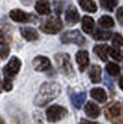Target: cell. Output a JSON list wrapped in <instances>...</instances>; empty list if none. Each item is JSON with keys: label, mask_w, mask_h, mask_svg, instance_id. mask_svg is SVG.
Instances as JSON below:
<instances>
[{"label": "cell", "mask_w": 123, "mask_h": 124, "mask_svg": "<svg viewBox=\"0 0 123 124\" xmlns=\"http://www.w3.org/2000/svg\"><path fill=\"white\" fill-rule=\"evenodd\" d=\"M61 92V87L56 83H46L41 86L34 99V104L38 107H45L56 98Z\"/></svg>", "instance_id": "obj_1"}, {"label": "cell", "mask_w": 123, "mask_h": 124, "mask_svg": "<svg viewBox=\"0 0 123 124\" xmlns=\"http://www.w3.org/2000/svg\"><path fill=\"white\" fill-rule=\"evenodd\" d=\"M107 119L111 120L113 124H123V110L121 105L113 102L108 105L105 110Z\"/></svg>", "instance_id": "obj_2"}, {"label": "cell", "mask_w": 123, "mask_h": 124, "mask_svg": "<svg viewBox=\"0 0 123 124\" xmlns=\"http://www.w3.org/2000/svg\"><path fill=\"white\" fill-rule=\"evenodd\" d=\"M63 24L59 18L57 17H51L47 19L42 23L40 29L42 31L47 34H55L59 31H61Z\"/></svg>", "instance_id": "obj_3"}, {"label": "cell", "mask_w": 123, "mask_h": 124, "mask_svg": "<svg viewBox=\"0 0 123 124\" xmlns=\"http://www.w3.org/2000/svg\"><path fill=\"white\" fill-rule=\"evenodd\" d=\"M68 114L67 109L58 105H53L46 109V119L50 122H56Z\"/></svg>", "instance_id": "obj_4"}, {"label": "cell", "mask_w": 123, "mask_h": 124, "mask_svg": "<svg viewBox=\"0 0 123 124\" xmlns=\"http://www.w3.org/2000/svg\"><path fill=\"white\" fill-rule=\"evenodd\" d=\"M63 44H75L78 46H82L85 43V39L78 30L68 31L64 32L60 37Z\"/></svg>", "instance_id": "obj_5"}, {"label": "cell", "mask_w": 123, "mask_h": 124, "mask_svg": "<svg viewBox=\"0 0 123 124\" xmlns=\"http://www.w3.org/2000/svg\"><path fill=\"white\" fill-rule=\"evenodd\" d=\"M21 66V60L16 57H12L9 62L7 64L3 70L4 71V75H5V79L10 80L13 77H15L20 71V69Z\"/></svg>", "instance_id": "obj_6"}, {"label": "cell", "mask_w": 123, "mask_h": 124, "mask_svg": "<svg viewBox=\"0 0 123 124\" xmlns=\"http://www.w3.org/2000/svg\"><path fill=\"white\" fill-rule=\"evenodd\" d=\"M56 63L57 64L58 68L67 75L73 74V69L69 61V56L68 54H57L55 57Z\"/></svg>", "instance_id": "obj_7"}, {"label": "cell", "mask_w": 123, "mask_h": 124, "mask_svg": "<svg viewBox=\"0 0 123 124\" xmlns=\"http://www.w3.org/2000/svg\"><path fill=\"white\" fill-rule=\"evenodd\" d=\"M11 20L16 22H30L35 20V16L30 13H26L21 9H13L9 13Z\"/></svg>", "instance_id": "obj_8"}, {"label": "cell", "mask_w": 123, "mask_h": 124, "mask_svg": "<svg viewBox=\"0 0 123 124\" xmlns=\"http://www.w3.org/2000/svg\"><path fill=\"white\" fill-rule=\"evenodd\" d=\"M32 65L37 71H45L50 68V60L46 57L38 56L33 59Z\"/></svg>", "instance_id": "obj_9"}, {"label": "cell", "mask_w": 123, "mask_h": 124, "mask_svg": "<svg viewBox=\"0 0 123 124\" xmlns=\"http://www.w3.org/2000/svg\"><path fill=\"white\" fill-rule=\"evenodd\" d=\"M65 19H66V21L70 25H74L79 21L80 14L74 6H70L68 8L66 13H65Z\"/></svg>", "instance_id": "obj_10"}, {"label": "cell", "mask_w": 123, "mask_h": 124, "mask_svg": "<svg viewBox=\"0 0 123 124\" xmlns=\"http://www.w3.org/2000/svg\"><path fill=\"white\" fill-rule=\"evenodd\" d=\"M76 61L79 65V69L81 71H84V70L89 65V55L85 50H81L76 55Z\"/></svg>", "instance_id": "obj_11"}, {"label": "cell", "mask_w": 123, "mask_h": 124, "mask_svg": "<svg viewBox=\"0 0 123 124\" xmlns=\"http://www.w3.org/2000/svg\"><path fill=\"white\" fill-rule=\"evenodd\" d=\"M21 35L25 38L27 41H35L39 38L38 32L31 27H21L20 29Z\"/></svg>", "instance_id": "obj_12"}, {"label": "cell", "mask_w": 123, "mask_h": 124, "mask_svg": "<svg viewBox=\"0 0 123 124\" xmlns=\"http://www.w3.org/2000/svg\"><path fill=\"white\" fill-rule=\"evenodd\" d=\"M85 113L88 117L92 119H96L99 117L101 111L96 104H94L93 102H88L85 106Z\"/></svg>", "instance_id": "obj_13"}, {"label": "cell", "mask_w": 123, "mask_h": 124, "mask_svg": "<svg viewBox=\"0 0 123 124\" xmlns=\"http://www.w3.org/2000/svg\"><path fill=\"white\" fill-rule=\"evenodd\" d=\"M36 11L41 15H48L50 13V3L47 0H38L35 3Z\"/></svg>", "instance_id": "obj_14"}, {"label": "cell", "mask_w": 123, "mask_h": 124, "mask_svg": "<svg viewBox=\"0 0 123 124\" xmlns=\"http://www.w3.org/2000/svg\"><path fill=\"white\" fill-rule=\"evenodd\" d=\"M91 96L94 100H96L100 103H104L107 101L108 95L107 93L105 92V90L102 88H93L91 90Z\"/></svg>", "instance_id": "obj_15"}, {"label": "cell", "mask_w": 123, "mask_h": 124, "mask_svg": "<svg viewBox=\"0 0 123 124\" xmlns=\"http://www.w3.org/2000/svg\"><path fill=\"white\" fill-rule=\"evenodd\" d=\"M101 74H102V70L98 65H93L91 67L89 70V76L93 83H98L101 81Z\"/></svg>", "instance_id": "obj_16"}, {"label": "cell", "mask_w": 123, "mask_h": 124, "mask_svg": "<svg viewBox=\"0 0 123 124\" xmlns=\"http://www.w3.org/2000/svg\"><path fill=\"white\" fill-rule=\"evenodd\" d=\"M108 50H109V46H107V45L96 46L93 48V52L99 57V58L102 59L103 61H108Z\"/></svg>", "instance_id": "obj_17"}, {"label": "cell", "mask_w": 123, "mask_h": 124, "mask_svg": "<svg viewBox=\"0 0 123 124\" xmlns=\"http://www.w3.org/2000/svg\"><path fill=\"white\" fill-rule=\"evenodd\" d=\"M86 93L85 92H82L79 93H73L71 95V102L73 106L76 108H81L82 104L84 103V101L86 100Z\"/></svg>", "instance_id": "obj_18"}, {"label": "cell", "mask_w": 123, "mask_h": 124, "mask_svg": "<svg viewBox=\"0 0 123 124\" xmlns=\"http://www.w3.org/2000/svg\"><path fill=\"white\" fill-rule=\"evenodd\" d=\"M80 6L84 11L94 13L97 10V7L92 0H80Z\"/></svg>", "instance_id": "obj_19"}, {"label": "cell", "mask_w": 123, "mask_h": 124, "mask_svg": "<svg viewBox=\"0 0 123 124\" xmlns=\"http://www.w3.org/2000/svg\"><path fill=\"white\" fill-rule=\"evenodd\" d=\"M94 27V21L93 19L89 16H84L82 18V30L86 33H91Z\"/></svg>", "instance_id": "obj_20"}, {"label": "cell", "mask_w": 123, "mask_h": 124, "mask_svg": "<svg viewBox=\"0 0 123 124\" xmlns=\"http://www.w3.org/2000/svg\"><path fill=\"white\" fill-rule=\"evenodd\" d=\"M112 35L111 31H101V30H96V31L93 33V38L97 41H106L108 40Z\"/></svg>", "instance_id": "obj_21"}, {"label": "cell", "mask_w": 123, "mask_h": 124, "mask_svg": "<svg viewBox=\"0 0 123 124\" xmlns=\"http://www.w3.org/2000/svg\"><path fill=\"white\" fill-rule=\"evenodd\" d=\"M99 24L101 27L103 28H106V29H108V28H112L114 26V20H113L111 17L109 16H102L100 19H99Z\"/></svg>", "instance_id": "obj_22"}, {"label": "cell", "mask_w": 123, "mask_h": 124, "mask_svg": "<svg viewBox=\"0 0 123 124\" xmlns=\"http://www.w3.org/2000/svg\"><path fill=\"white\" fill-rule=\"evenodd\" d=\"M106 70L108 71V74H110L111 76H118L120 72V68L118 64H115L113 62H108L106 66Z\"/></svg>", "instance_id": "obj_23"}, {"label": "cell", "mask_w": 123, "mask_h": 124, "mask_svg": "<svg viewBox=\"0 0 123 124\" xmlns=\"http://www.w3.org/2000/svg\"><path fill=\"white\" fill-rule=\"evenodd\" d=\"M99 1L103 8L108 11L114 10V8L118 3V0H99Z\"/></svg>", "instance_id": "obj_24"}, {"label": "cell", "mask_w": 123, "mask_h": 124, "mask_svg": "<svg viewBox=\"0 0 123 124\" xmlns=\"http://www.w3.org/2000/svg\"><path fill=\"white\" fill-rule=\"evenodd\" d=\"M108 53H109V55H110L114 59H116L117 61H120V60H121V58H122V57H121V53H120V51H119V49H118V48L109 46Z\"/></svg>", "instance_id": "obj_25"}, {"label": "cell", "mask_w": 123, "mask_h": 124, "mask_svg": "<svg viewBox=\"0 0 123 124\" xmlns=\"http://www.w3.org/2000/svg\"><path fill=\"white\" fill-rule=\"evenodd\" d=\"M112 44H113V46H115L116 47L122 46H123V36L122 35H120V34L118 33V32H116V33L114 34V37H113Z\"/></svg>", "instance_id": "obj_26"}, {"label": "cell", "mask_w": 123, "mask_h": 124, "mask_svg": "<svg viewBox=\"0 0 123 124\" xmlns=\"http://www.w3.org/2000/svg\"><path fill=\"white\" fill-rule=\"evenodd\" d=\"M8 54H9V47L8 45H4L0 50V57L2 59H6L8 56Z\"/></svg>", "instance_id": "obj_27"}, {"label": "cell", "mask_w": 123, "mask_h": 124, "mask_svg": "<svg viewBox=\"0 0 123 124\" xmlns=\"http://www.w3.org/2000/svg\"><path fill=\"white\" fill-rule=\"evenodd\" d=\"M117 19L119 24L123 26V8H119L117 11Z\"/></svg>", "instance_id": "obj_28"}, {"label": "cell", "mask_w": 123, "mask_h": 124, "mask_svg": "<svg viewBox=\"0 0 123 124\" xmlns=\"http://www.w3.org/2000/svg\"><path fill=\"white\" fill-rule=\"evenodd\" d=\"M3 88L5 89L6 91H10L11 89H12V83H11L10 80H8V79H5V80H4Z\"/></svg>", "instance_id": "obj_29"}, {"label": "cell", "mask_w": 123, "mask_h": 124, "mask_svg": "<svg viewBox=\"0 0 123 124\" xmlns=\"http://www.w3.org/2000/svg\"><path fill=\"white\" fill-rule=\"evenodd\" d=\"M0 45H5V35L0 31Z\"/></svg>", "instance_id": "obj_30"}, {"label": "cell", "mask_w": 123, "mask_h": 124, "mask_svg": "<svg viewBox=\"0 0 123 124\" xmlns=\"http://www.w3.org/2000/svg\"><path fill=\"white\" fill-rule=\"evenodd\" d=\"M80 124H99V123L98 122H91V121H88L86 119H82Z\"/></svg>", "instance_id": "obj_31"}, {"label": "cell", "mask_w": 123, "mask_h": 124, "mask_svg": "<svg viewBox=\"0 0 123 124\" xmlns=\"http://www.w3.org/2000/svg\"><path fill=\"white\" fill-rule=\"evenodd\" d=\"M119 87H120L121 90H123V76L119 80Z\"/></svg>", "instance_id": "obj_32"}, {"label": "cell", "mask_w": 123, "mask_h": 124, "mask_svg": "<svg viewBox=\"0 0 123 124\" xmlns=\"http://www.w3.org/2000/svg\"><path fill=\"white\" fill-rule=\"evenodd\" d=\"M0 124H5V122H4V120H3L2 118H0Z\"/></svg>", "instance_id": "obj_33"}]
</instances>
